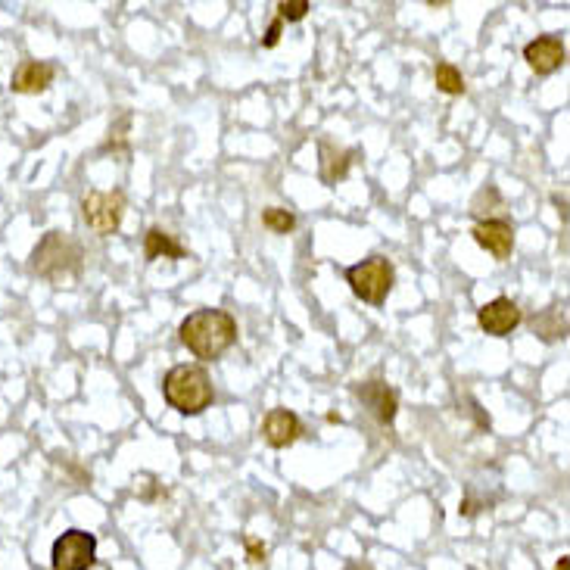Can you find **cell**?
<instances>
[{"mask_svg":"<svg viewBox=\"0 0 570 570\" xmlns=\"http://www.w3.org/2000/svg\"><path fill=\"white\" fill-rule=\"evenodd\" d=\"M178 340L197 359L215 362L237 343V321L225 309H197L181 321Z\"/></svg>","mask_w":570,"mask_h":570,"instance_id":"obj_1","label":"cell"},{"mask_svg":"<svg viewBox=\"0 0 570 570\" xmlns=\"http://www.w3.org/2000/svg\"><path fill=\"white\" fill-rule=\"evenodd\" d=\"M81 247L63 231H47L44 240L32 250L29 268L38 278H47L53 284H72L81 275Z\"/></svg>","mask_w":570,"mask_h":570,"instance_id":"obj_2","label":"cell"},{"mask_svg":"<svg viewBox=\"0 0 570 570\" xmlns=\"http://www.w3.org/2000/svg\"><path fill=\"white\" fill-rule=\"evenodd\" d=\"M162 396L181 415H203L206 409H212L215 402V390L212 380L206 374V368L200 365H175L166 377H162Z\"/></svg>","mask_w":570,"mask_h":570,"instance_id":"obj_3","label":"cell"},{"mask_svg":"<svg viewBox=\"0 0 570 570\" xmlns=\"http://www.w3.org/2000/svg\"><path fill=\"white\" fill-rule=\"evenodd\" d=\"M346 284L368 306H384L396 284V268L387 256H368L346 268Z\"/></svg>","mask_w":570,"mask_h":570,"instance_id":"obj_4","label":"cell"},{"mask_svg":"<svg viewBox=\"0 0 570 570\" xmlns=\"http://www.w3.org/2000/svg\"><path fill=\"white\" fill-rule=\"evenodd\" d=\"M97 561V536L88 530H66L50 552L53 570H91Z\"/></svg>","mask_w":570,"mask_h":570,"instance_id":"obj_5","label":"cell"},{"mask_svg":"<svg viewBox=\"0 0 570 570\" xmlns=\"http://www.w3.org/2000/svg\"><path fill=\"white\" fill-rule=\"evenodd\" d=\"M125 194L122 190H113V194H103V190H91V194L81 200V215H85V225L100 234V237H110L119 231L122 225V215H125Z\"/></svg>","mask_w":570,"mask_h":570,"instance_id":"obj_6","label":"cell"},{"mask_svg":"<svg viewBox=\"0 0 570 570\" xmlns=\"http://www.w3.org/2000/svg\"><path fill=\"white\" fill-rule=\"evenodd\" d=\"M352 393H356L362 399L365 409L377 418V424H393L396 421V412H399V393L393 387H387L384 380H365V384H356L352 387Z\"/></svg>","mask_w":570,"mask_h":570,"instance_id":"obj_7","label":"cell"},{"mask_svg":"<svg viewBox=\"0 0 570 570\" xmlns=\"http://www.w3.org/2000/svg\"><path fill=\"white\" fill-rule=\"evenodd\" d=\"M521 321H524V315H521L518 303L508 300V296H496L493 303L480 306V312H477V324L483 328V334H490V337H508Z\"/></svg>","mask_w":570,"mask_h":570,"instance_id":"obj_8","label":"cell"},{"mask_svg":"<svg viewBox=\"0 0 570 570\" xmlns=\"http://www.w3.org/2000/svg\"><path fill=\"white\" fill-rule=\"evenodd\" d=\"M471 234L477 240V247L486 250L493 259H499V262L511 259V253H514V225L511 222L486 219V222H477Z\"/></svg>","mask_w":570,"mask_h":570,"instance_id":"obj_9","label":"cell"},{"mask_svg":"<svg viewBox=\"0 0 570 570\" xmlns=\"http://www.w3.org/2000/svg\"><path fill=\"white\" fill-rule=\"evenodd\" d=\"M524 60L527 66L536 72V75H552L555 69L564 66L567 60V50H564V41L555 38V35H542L536 41H530L524 47Z\"/></svg>","mask_w":570,"mask_h":570,"instance_id":"obj_10","label":"cell"},{"mask_svg":"<svg viewBox=\"0 0 570 570\" xmlns=\"http://www.w3.org/2000/svg\"><path fill=\"white\" fill-rule=\"evenodd\" d=\"M300 433H303V421L296 418L290 409H271L262 421V437L268 446H275V449L293 446L296 440H300Z\"/></svg>","mask_w":570,"mask_h":570,"instance_id":"obj_11","label":"cell"},{"mask_svg":"<svg viewBox=\"0 0 570 570\" xmlns=\"http://www.w3.org/2000/svg\"><path fill=\"white\" fill-rule=\"evenodd\" d=\"M53 78H57V69L50 63H41V60H25L16 66L13 78H10V88L16 94H41L53 85Z\"/></svg>","mask_w":570,"mask_h":570,"instance_id":"obj_12","label":"cell"},{"mask_svg":"<svg viewBox=\"0 0 570 570\" xmlns=\"http://www.w3.org/2000/svg\"><path fill=\"white\" fill-rule=\"evenodd\" d=\"M144 259L147 262H156V259H172V262H181V259H190V253L181 247V243L162 228H150L144 234Z\"/></svg>","mask_w":570,"mask_h":570,"instance_id":"obj_13","label":"cell"},{"mask_svg":"<svg viewBox=\"0 0 570 570\" xmlns=\"http://www.w3.org/2000/svg\"><path fill=\"white\" fill-rule=\"evenodd\" d=\"M356 156H359V150H334L328 144H321V178H324V184L343 181Z\"/></svg>","mask_w":570,"mask_h":570,"instance_id":"obj_14","label":"cell"},{"mask_svg":"<svg viewBox=\"0 0 570 570\" xmlns=\"http://www.w3.org/2000/svg\"><path fill=\"white\" fill-rule=\"evenodd\" d=\"M433 81H437V88L449 97H458L465 94V75H461L452 63H437V69H433Z\"/></svg>","mask_w":570,"mask_h":570,"instance_id":"obj_15","label":"cell"},{"mask_svg":"<svg viewBox=\"0 0 570 570\" xmlns=\"http://www.w3.org/2000/svg\"><path fill=\"white\" fill-rule=\"evenodd\" d=\"M262 225L275 234H290L296 228V215L290 209H281V206H268L262 212Z\"/></svg>","mask_w":570,"mask_h":570,"instance_id":"obj_16","label":"cell"},{"mask_svg":"<svg viewBox=\"0 0 570 570\" xmlns=\"http://www.w3.org/2000/svg\"><path fill=\"white\" fill-rule=\"evenodd\" d=\"M309 10H312L309 0H281V4H278L281 22H300V19H306Z\"/></svg>","mask_w":570,"mask_h":570,"instance_id":"obj_17","label":"cell"},{"mask_svg":"<svg viewBox=\"0 0 570 570\" xmlns=\"http://www.w3.org/2000/svg\"><path fill=\"white\" fill-rule=\"evenodd\" d=\"M247 561L250 564H265V546H262V542L259 539H247Z\"/></svg>","mask_w":570,"mask_h":570,"instance_id":"obj_18","label":"cell"},{"mask_svg":"<svg viewBox=\"0 0 570 570\" xmlns=\"http://www.w3.org/2000/svg\"><path fill=\"white\" fill-rule=\"evenodd\" d=\"M281 29H284V22L281 19H275L268 25V35L262 38V47H275L278 41H281Z\"/></svg>","mask_w":570,"mask_h":570,"instance_id":"obj_19","label":"cell"},{"mask_svg":"<svg viewBox=\"0 0 570 570\" xmlns=\"http://www.w3.org/2000/svg\"><path fill=\"white\" fill-rule=\"evenodd\" d=\"M567 567H570V558H567V555H564V558H561V561H558V564H555V570H567Z\"/></svg>","mask_w":570,"mask_h":570,"instance_id":"obj_20","label":"cell"},{"mask_svg":"<svg viewBox=\"0 0 570 570\" xmlns=\"http://www.w3.org/2000/svg\"><path fill=\"white\" fill-rule=\"evenodd\" d=\"M349 570H371V567H368V564H352Z\"/></svg>","mask_w":570,"mask_h":570,"instance_id":"obj_21","label":"cell"}]
</instances>
